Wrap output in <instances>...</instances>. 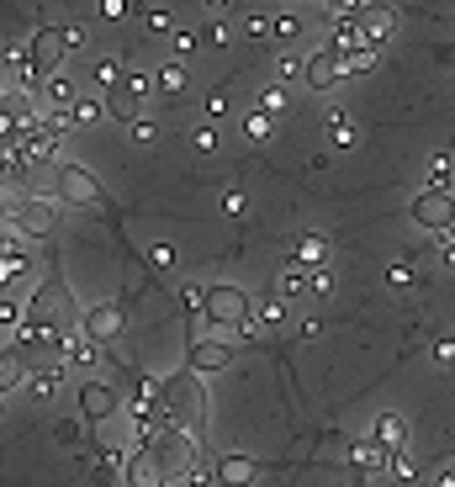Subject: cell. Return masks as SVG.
Listing matches in <instances>:
<instances>
[{
  "label": "cell",
  "mask_w": 455,
  "mask_h": 487,
  "mask_svg": "<svg viewBox=\"0 0 455 487\" xmlns=\"http://www.w3.org/2000/svg\"><path fill=\"white\" fill-rule=\"evenodd\" d=\"M243 133H249L254 144H260V138H271V112H249V117H243Z\"/></svg>",
  "instance_id": "cell-35"
},
{
  "label": "cell",
  "mask_w": 455,
  "mask_h": 487,
  "mask_svg": "<svg viewBox=\"0 0 455 487\" xmlns=\"http://www.w3.org/2000/svg\"><path fill=\"white\" fill-rule=\"evenodd\" d=\"M371 434H376V445H381V451H408V419H402V413H392V408H387V413H376V424H371Z\"/></svg>",
  "instance_id": "cell-18"
},
{
  "label": "cell",
  "mask_w": 455,
  "mask_h": 487,
  "mask_svg": "<svg viewBox=\"0 0 455 487\" xmlns=\"http://www.w3.org/2000/svg\"><path fill=\"white\" fill-rule=\"evenodd\" d=\"M434 355H440L445 365H455V339H440V344H434Z\"/></svg>",
  "instance_id": "cell-53"
},
{
  "label": "cell",
  "mask_w": 455,
  "mask_h": 487,
  "mask_svg": "<svg viewBox=\"0 0 455 487\" xmlns=\"http://www.w3.org/2000/svg\"><path fill=\"white\" fill-rule=\"evenodd\" d=\"M376 54H381L376 43H365L361 54H350V59H344V64H350V75H361V69H371V64H376Z\"/></svg>",
  "instance_id": "cell-38"
},
{
  "label": "cell",
  "mask_w": 455,
  "mask_h": 487,
  "mask_svg": "<svg viewBox=\"0 0 455 487\" xmlns=\"http://www.w3.org/2000/svg\"><path fill=\"white\" fill-rule=\"evenodd\" d=\"M122 477H127V451L106 445V451L95 456V466H91V482L95 487H112V482H122Z\"/></svg>",
  "instance_id": "cell-21"
},
{
  "label": "cell",
  "mask_w": 455,
  "mask_h": 487,
  "mask_svg": "<svg viewBox=\"0 0 455 487\" xmlns=\"http://www.w3.org/2000/svg\"><path fill=\"white\" fill-rule=\"evenodd\" d=\"M122 329H127V307L122 303H95L80 313V334L95 339V344H117Z\"/></svg>",
  "instance_id": "cell-8"
},
{
  "label": "cell",
  "mask_w": 455,
  "mask_h": 487,
  "mask_svg": "<svg viewBox=\"0 0 455 487\" xmlns=\"http://www.w3.org/2000/svg\"><path fill=\"white\" fill-rule=\"evenodd\" d=\"M365 43H371V37H365L361 16H334V48L344 54V59H350V54H361Z\"/></svg>",
  "instance_id": "cell-22"
},
{
  "label": "cell",
  "mask_w": 455,
  "mask_h": 487,
  "mask_svg": "<svg viewBox=\"0 0 455 487\" xmlns=\"http://www.w3.org/2000/svg\"><path fill=\"white\" fill-rule=\"evenodd\" d=\"M69 318H74V297H69V286H64L59 275L37 281V286H32V303H27V323H54V329H64Z\"/></svg>",
  "instance_id": "cell-3"
},
{
  "label": "cell",
  "mask_w": 455,
  "mask_h": 487,
  "mask_svg": "<svg viewBox=\"0 0 455 487\" xmlns=\"http://www.w3.org/2000/svg\"><path fill=\"white\" fill-rule=\"evenodd\" d=\"M143 95H149V80L127 69V75H122L117 85L106 91V112H112V117L122 122V127H133V122L143 117Z\"/></svg>",
  "instance_id": "cell-7"
},
{
  "label": "cell",
  "mask_w": 455,
  "mask_h": 487,
  "mask_svg": "<svg viewBox=\"0 0 455 487\" xmlns=\"http://www.w3.org/2000/svg\"><path fill=\"white\" fill-rule=\"evenodd\" d=\"M434 487H455V461L445 466V472H440V482H434Z\"/></svg>",
  "instance_id": "cell-55"
},
{
  "label": "cell",
  "mask_w": 455,
  "mask_h": 487,
  "mask_svg": "<svg viewBox=\"0 0 455 487\" xmlns=\"http://www.w3.org/2000/svg\"><path fill=\"white\" fill-rule=\"evenodd\" d=\"M143 22H149L153 37H175V22H170V11H143Z\"/></svg>",
  "instance_id": "cell-36"
},
{
  "label": "cell",
  "mask_w": 455,
  "mask_h": 487,
  "mask_svg": "<svg viewBox=\"0 0 455 487\" xmlns=\"http://www.w3.org/2000/svg\"><path fill=\"white\" fill-rule=\"evenodd\" d=\"M344 75H350V64H344V54L329 43V48H318V54L307 59V75H302V80H307V91H334Z\"/></svg>",
  "instance_id": "cell-13"
},
{
  "label": "cell",
  "mask_w": 455,
  "mask_h": 487,
  "mask_svg": "<svg viewBox=\"0 0 455 487\" xmlns=\"http://www.w3.org/2000/svg\"><path fill=\"white\" fill-rule=\"evenodd\" d=\"M54 196L69 202V207H106V191L95 181L85 164H59V175H54Z\"/></svg>",
  "instance_id": "cell-4"
},
{
  "label": "cell",
  "mask_w": 455,
  "mask_h": 487,
  "mask_svg": "<svg viewBox=\"0 0 455 487\" xmlns=\"http://www.w3.org/2000/svg\"><path fill=\"white\" fill-rule=\"evenodd\" d=\"M243 32H249V37H271V16H265V11H260V16H243Z\"/></svg>",
  "instance_id": "cell-44"
},
{
  "label": "cell",
  "mask_w": 455,
  "mask_h": 487,
  "mask_svg": "<svg viewBox=\"0 0 455 487\" xmlns=\"http://www.w3.org/2000/svg\"><path fill=\"white\" fill-rule=\"evenodd\" d=\"M387 275H392V286H408V281H413V265H408V260H397Z\"/></svg>",
  "instance_id": "cell-50"
},
{
  "label": "cell",
  "mask_w": 455,
  "mask_h": 487,
  "mask_svg": "<svg viewBox=\"0 0 455 487\" xmlns=\"http://www.w3.org/2000/svg\"><path fill=\"white\" fill-rule=\"evenodd\" d=\"M228 5H233V0H207V11H213V16H223Z\"/></svg>",
  "instance_id": "cell-56"
},
{
  "label": "cell",
  "mask_w": 455,
  "mask_h": 487,
  "mask_svg": "<svg viewBox=\"0 0 455 487\" xmlns=\"http://www.w3.org/2000/svg\"><path fill=\"white\" fill-rule=\"evenodd\" d=\"M43 95H48V106H54V112H64V117H69V106L80 101V91H74V80H64V75H54V80L43 85Z\"/></svg>",
  "instance_id": "cell-27"
},
{
  "label": "cell",
  "mask_w": 455,
  "mask_h": 487,
  "mask_svg": "<svg viewBox=\"0 0 455 487\" xmlns=\"http://www.w3.org/2000/svg\"><path fill=\"white\" fill-rule=\"evenodd\" d=\"M159 424H175L185 434H202L207 429V393H202L196 371H181V376H164L159 382Z\"/></svg>",
  "instance_id": "cell-1"
},
{
  "label": "cell",
  "mask_w": 455,
  "mask_h": 487,
  "mask_svg": "<svg viewBox=\"0 0 455 487\" xmlns=\"http://www.w3.org/2000/svg\"><path fill=\"white\" fill-rule=\"evenodd\" d=\"M440 265H445V271H455V234H445V239H440Z\"/></svg>",
  "instance_id": "cell-48"
},
{
  "label": "cell",
  "mask_w": 455,
  "mask_h": 487,
  "mask_svg": "<svg viewBox=\"0 0 455 487\" xmlns=\"http://www.w3.org/2000/svg\"><path fill=\"white\" fill-rule=\"evenodd\" d=\"M170 43H175V54H191V48H196V37H191V32H175Z\"/></svg>",
  "instance_id": "cell-54"
},
{
  "label": "cell",
  "mask_w": 455,
  "mask_h": 487,
  "mask_svg": "<svg viewBox=\"0 0 455 487\" xmlns=\"http://www.w3.org/2000/svg\"><path fill=\"white\" fill-rule=\"evenodd\" d=\"M64 127H69V117H64V112H54V117H32V127H27V144H22V149L32 154V164H48V159L59 154V144H64Z\"/></svg>",
  "instance_id": "cell-11"
},
{
  "label": "cell",
  "mask_w": 455,
  "mask_h": 487,
  "mask_svg": "<svg viewBox=\"0 0 455 487\" xmlns=\"http://www.w3.org/2000/svg\"><path fill=\"white\" fill-rule=\"evenodd\" d=\"M0 329H27V303H16V297H0Z\"/></svg>",
  "instance_id": "cell-32"
},
{
  "label": "cell",
  "mask_w": 455,
  "mask_h": 487,
  "mask_svg": "<svg viewBox=\"0 0 455 487\" xmlns=\"http://www.w3.org/2000/svg\"><path fill=\"white\" fill-rule=\"evenodd\" d=\"M413 223L424 228V234H434V239H445V234H455V191H419L413 196Z\"/></svg>",
  "instance_id": "cell-5"
},
{
  "label": "cell",
  "mask_w": 455,
  "mask_h": 487,
  "mask_svg": "<svg viewBox=\"0 0 455 487\" xmlns=\"http://www.w3.org/2000/svg\"><path fill=\"white\" fill-rule=\"evenodd\" d=\"M361 22H365V37H371V43L381 48V43H387V37L397 32V5H387V0H371Z\"/></svg>",
  "instance_id": "cell-19"
},
{
  "label": "cell",
  "mask_w": 455,
  "mask_h": 487,
  "mask_svg": "<svg viewBox=\"0 0 455 487\" xmlns=\"http://www.w3.org/2000/svg\"><path fill=\"white\" fill-rule=\"evenodd\" d=\"M149 260H153V271H175V249H170V244H153Z\"/></svg>",
  "instance_id": "cell-41"
},
{
  "label": "cell",
  "mask_w": 455,
  "mask_h": 487,
  "mask_svg": "<svg viewBox=\"0 0 455 487\" xmlns=\"http://www.w3.org/2000/svg\"><path fill=\"white\" fill-rule=\"evenodd\" d=\"M185 482H191V487H213L217 482V466L207 456H196V461H191V472H185Z\"/></svg>",
  "instance_id": "cell-34"
},
{
  "label": "cell",
  "mask_w": 455,
  "mask_h": 487,
  "mask_svg": "<svg viewBox=\"0 0 455 487\" xmlns=\"http://www.w3.org/2000/svg\"><path fill=\"white\" fill-rule=\"evenodd\" d=\"M127 11H133V5H127V0H101V22H122V16H127Z\"/></svg>",
  "instance_id": "cell-43"
},
{
  "label": "cell",
  "mask_w": 455,
  "mask_h": 487,
  "mask_svg": "<svg viewBox=\"0 0 455 487\" xmlns=\"http://www.w3.org/2000/svg\"><path fill=\"white\" fill-rule=\"evenodd\" d=\"M101 117H112V112H106V95H85V91H80V101L69 106V127H95Z\"/></svg>",
  "instance_id": "cell-25"
},
{
  "label": "cell",
  "mask_w": 455,
  "mask_h": 487,
  "mask_svg": "<svg viewBox=\"0 0 455 487\" xmlns=\"http://www.w3.org/2000/svg\"><path fill=\"white\" fill-rule=\"evenodd\" d=\"M350 466L361 472V477H381V472H392V451H381L376 445V434H361V440H350Z\"/></svg>",
  "instance_id": "cell-15"
},
{
  "label": "cell",
  "mask_w": 455,
  "mask_h": 487,
  "mask_svg": "<svg viewBox=\"0 0 455 487\" xmlns=\"http://www.w3.org/2000/svg\"><path fill=\"white\" fill-rule=\"evenodd\" d=\"M32 271H37V265H32L27 249L16 239H0V297H11L22 281H32Z\"/></svg>",
  "instance_id": "cell-14"
},
{
  "label": "cell",
  "mask_w": 455,
  "mask_h": 487,
  "mask_svg": "<svg viewBox=\"0 0 455 487\" xmlns=\"http://www.w3.org/2000/svg\"><path fill=\"white\" fill-rule=\"evenodd\" d=\"M323 260H329V244L318 239V234H302V239L292 244V265H302V271H323Z\"/></svg>",
  "instance_id": "cell-24"
},
{
  "label": "cell",
  "mask_w": 455,
  "mask_h": 487,
  "mask_svg": "<svg viewBox=\"0 0 455 487\" xmlns=\"http://www.w3.org/2000/svg\"><path fill=\"white\" fill-rule=\"evenodd\" d=\"M0 217H5V185H0Z\"/></svg>",
  "instance_id": "cell-57"
},
{
  "label": "cell",
  "mask_w": 455,
  "mask_h": 487,
  "mask_svg": "<svg viewBox=\"0 0 455 487\" xmlns=\"http://www.w3.org/2000/svg\"><path fill=\"white\" fill-rule=\"evenodd\" d=\"M153 85H159L164 95H181V91H185V69H181L175 59H164L159 69H153Z\"/></svg>",
  "instance_id": "cell-29"
},
{
  "label": "cell",
  "mask_w": 455,
  "mask_h": 487,
  "mask_svg": "<svg viewBox=\"0 0 455 487\" xmlns=\"http://www.w3.org/2000/svg\"><path fill=\"white\" fill-rule=\"evenodd\" d=\"M127 133H133V144H159V127H153L149 117H138L133 127H127Z\"/></svg>",
  "instance_id": "cell-39"
},
{
  "label": "cell",
  "mask_w": 455,
  "mask_h": 487,
  "mask_svg": "<svg viewBox=\"0 0 455 487\" xmlns=\"http://www.w3.org/2000/svg\"><path fill=\"white\" fill-rule=\"evenodd\" d=\"M202 43H217V48H223V43H228V27H223V22H207V32H202Z\"/></svg>",
  "instance_id": "cell-49"
},
{
  "label": "cell",
  "mask_w": 455,
  "mask_h": 487,
  "mask_svg": "<svg viewBox=\"0 0 455 487\" xmlns=\"http://www.w3.org/2000/svg\"><path fill=\"white\" fill-rule=\"evenodd\" d=\"M260 472H265V466H260L254 456H223L217 461V482L223 487H254L260 482Z\"/></svg>",
  "instance_id": "cell-17"
},
{
  "label": "cell",
  "mask_w": 455,
  "mask_h": 487,
  "mask_svg": "<svg viewBox=\"0 0 455 487\" xmlns=\"http://www.w3.org/2000/svg\"><path fill=\"white\" fill-rule=\"evenodd\" d=\"M249 318H254V297L243 286H207V329L213 334H223V329L239 334Z\"/></svg>",
  "instance_id": "cell-2"
},
{
  "label": "cell",
  "mask_w": 455,
  "mask_h": 487,
  "mask_svg": "<svg viewBox=\"0 0 455 487\" xmlns=\"http://www.w3.org/2000/svg\"><path fill=\"white\" fill-rule=\"evenodd\" d=\"M429 185H434V191H450V159H445V154L429 164Z\"/></svg>",
  "instance_id": "cell-37"
},
{
  "label": "cell",
  "mask_w": 455,
  "mask_h": 487,
  "mask_svg": "<svg viewBox=\"0 0 455 487\" xmlns=\"http://www.w3.org/2000/svg\"><path fill=\"white\" fill-rule=\"evenodd\" d=\"M117 413H122V393H117V387L85 376V382H80V419H85V424H106V419H117Z\"/></svg>",
  "instance_id": "cell-9"
},
{
  "label": "cell",
  "mask_w": 455,
  "mask_h": 487,
  "mask_svg": "<svg viewBox=\"0 0 455 487\" xmlns=\"http://www.w3.org/2000/svg\"><path fill=\"white\" fill-rule=\"evenodd\" d=\"M281 75H307V64L297 59V54H286V59H281Z\"/></svg>",
  "instance_id": "cell-52"
},
{
  "label": "cell",
  "mask_w": 455,
  "mask_h": 487,
  "mask_svg": "<svg viewBox=\"0 0 455 487\" xmlns=\"http://www.w3.org/2000/svg\"><path fill=\"white\" fill-rule=\"evenodd\" d=\"M95 361H101V344H95V339H85V334L64 339V365H69V371H91Z\"/></svg>",
  "instance_id": "cell-23"
},
{
  "label": "cell",
  "mask_w": 455,
  "mask_h": 487,
  "mask_svg": "<svg viewBox=\"0 0 455 487\" xmlns=\"http://www.w3.org/2000/svg\"><path fill=\"white\" fill-rule=\"evenodd\" d=\"M260 318H265V323H281V318H286V297H271V303L260 307Z\"/></svg>",
  "instance_id": "cell-45"
},
{
  "label": "cell",
  "mask_w": 455,
  "mask_h": 487,
  "mask_svg": "<svg viewBox=\"0 0 455 487\" xmlns=\"http://www.w3.org/2000/svg\"><path fill=\"white\" fill-rule=\"evenodd\" d=\"M260 112H271V117H275V112H286V91H281V85H271V91L260 95Z\"/></svg>",
  "instance_id": "cell-42"
},
{
  "label": "cell",
  "mask_w": 455,
  "mask_h": 487,
  "mask_svg": "<svg viewBox=\"0 0 455 487\" xmlns=\"http://www.w3.org/2000/svg\"><path fill=\"white\" fill-rule=\"evenodd\" d=\"M223 207H228V213H233V217H239L243 207H249V196H243V191H228V202H223Z\"/></svg>",
  "instance_id": "cell-51"
},
{
  "label": "cell",
  "mask_w": 455,
  "mask_h": 487,
  "mask_svg": "<svg viewBox=\"0 0 455 487\" xmlns=\"http://www.w3.org/2000/svg\"><path fill=\"white\" fill-rule=\"evenodd\" d=\"M185 371H196V376H217L223 365L233 361V344H223L217 334H202V339H185Z\"/></svg>",
  "instance_id": "cell-12"
},
{
  "label": "cell",
  "mask_w": 455,
  "mask_h": 487,
  "mask_svg": "<svg viewBox=\"0 0 455 487\" xmlns=\"http://www.w3.org/2000/svg\"><path fill=\"white\" fill-rule=\"evenodd\" d=\"M297 32H302V16H297V11H281V16L271 22V37H275V43H292Z\"/></svg>",
  "instance_id": "cell-33"
},
{
  "label": "cell",
  "mask_w": 455,
  "mask_h": 487,
  "mask_svg": "<svg viewBox=\"0 0 455 487\" xmlns=\"http://www.w3.org/2000/svg\"><path fill=\"white\" fill-rule=\"evenodd\" d=\"M329 144H334V149H355V144H361V127L344 117V112H334V117H329Z\"/></svg>",
  "instance_id": "cell-28"
},
{
  "label": "cell",
  "mask_w": 455,
  "mask_h": 487,
  "mask_svg": "<svg viewBox=\"0 0 455 487\" xmlns=\"http://www.w3.org/2000/svg\"><path fill=\"white\" fill-rule=\"evenodd\" d=\"M27 376H32V361L22 355V350H16V344H11V350H0V397L16 393Z\"/></svg>",
  "instance_id": "cell-20"
},
{
  "label": "cell",
  "mask_w": 455,
  "mask_h": 487,
  "mask_svg": "<svg viewBox=\"0 0 455 487\" xmlns=\"http://www.w3.org/2000/svg\"><path fill=\"white\" fill-rule=\"evenodd\" d=\"M392 482H413V461H408V451H397L392 456V472H387Z\"/></svg>",
  "instance_id": "cell-40"
},
{
  "label": "cell",
  "mask_w": 455,
  "mask_h": 487,
  "mask_svg": "<svg viewBox=\"0 0 455 487\" xmlns=\"http://www.w3.org/2000/svg\"><path fill=\"white\" fill-rule=\"evenodd\" d=\"M64 371H69L64 361H48V365H37V371L27 376V393H32V397H54V393H59V382H64Z\"/></svg>",
  "instance_id": "cell-26"
},
{
  "label": "cell",
  "mask_w": 455,
  "mask_h": 487,
  "mask_svg": "<svg viewBox=\"0 0 455 487\" xmlns=\"http://www.w3.org/2000/svg\"><path fill=\"white\" fill-rule=\"evenodd\" d=\"M0 112H5V101H0Z\"/></svg>",
  "instance_id": "cell-58"
},
{
  "label": "cell",
  "mask_w": 455,
  "mask_h": 487,
  "mask_svg": "<svg viewBox=\"0 0 455 487\" xmlns=\"http://www.w3.org/2000/svg\"><path fill=\"white\" fill-rule=\"evenodd\" d=\"M127 487H170V477H164V466H159V456H153L149 445H133V456H127V477H122Z\"/></svg>",
  "instance_id": "cell-16"
},
{
  "label": "cell",
  "mask_w": 455,
  "mask_h": 487,
  "mask_svg": "<svg viewBox=\"0 0 455 487\" xmlns=\"http://www.w3.org/2000/svg\"><path fill=\"white\" fill-rule=\"evenodd\" d=\"M11 223H16L27 239H48L54 223H59V207H54L48 196H22V202L11 207Z\"/></svg>",
  "instance_id": "cell-10"
},
{
  "label": "cell",
  "mask_w": 455,
  "mask_h": 487,
  "mask_svg": "<svg viewBox=\"0 0 455 487\" xmlns=\"http://www.w3.org/2000/svg\"><path fill=\"white\" fill-rule=\"evenodd\" d=\"M69 48H74L69 27H59V22H54V27H37V37L27 43V59L37 64V69H43L48 80H54V75H59V64L69 59Z\"/></svg>",
  "instance_id": "cell-6"
},
{
  "label": "cell",
  "mask_w": 455,
  "mask_h": 487,
  "mask_svg": "<svg viewBox=\"0 0 455 487\" xmlns=\"http://www.w3.org/2000/svg\"><path fill=\"white\" fill-rule=\"evenodd\" d=\"M122 75H127V69H122V59H117V54H106V59H95V64H91V80L101 85V91H112V85H117Z\"/></svg>",
  "instance_id": "cell-31"
},
{
  "label": "cell",
  "mask_w": 455,
  "mask_h": 487,
  "mask_svg": "<svg viewBox=\"0 0 455 487\" xmlns=\"http://www.w3.org/2000/svg\"><path fill=\"white\" fill-rule=\"evenodd\" d=\"M371 0H334V16H365Z\"/></svg>",
  "instance_id": "cell-47"
},
{
  "label": "cell",
  "mask_w": 455,
  "mask_h": 487,
  "mask_svg": "<svg viewBox=\"0 0 455 487\" xmlns=\"http://www.w3.org/2000/svg\"><path fill=\"white\" fill-rule=\"evenodd\" d=\"M312 292V271H302V265H292V271H281V297L292 303V297H307Z\"/></svg>",
  "instance_id": "cell-30"
},
{
  "label": "cell",
  "mask_w": 455,
  "mask_h": 487,
  "mask_svg": "<svg viewBox=\"0 0 455 487\" xmlns=\"http://www.w3.org/2000/svg\"><path fill=\"white\" fill-rule=\"evenodd\" d=\"M191 138H196V149H202V154H213V149H217V127H196Z\"/></svg>",
  "instance_id": "cell-46"
}]
</instances>
